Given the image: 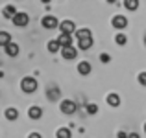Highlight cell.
Masks as SVG:
<instances>
[{
	"label": "cell",
	"mask_w": 146,
	"mask_h": 138,
	"mask_svg": "<svg viewBox=\"0 0 146 138\" xmlns=\"http://www.w3.org/2000/svg\"><path fill=\"white\" fill-rule=\"evenodd\" d=\"M57 18L56 17H52V15H48V17H44L43 18V26L44 28H48V30H54V28H57Z\"/></svg>",
	"instance_id": "obj_6"
},
{
	"label": "cell",
	"mask_w": 146,
	"mask_h": 138,
	"mask_svg": "<svg viewBox=\"0 0 146 138\" xmlns=\"http://www.w3.org/2000/svg\"><path fill=\"white\" fill-rule=\"evenodd\" d=\"M57 43L61 44V48H68V46H72V35H65V33H61V35L57 37Z\"/></svg>",
	"instance_id": "obj_8"
},
{
	"label": "cell",
	"mask_w": 146,
	"mask_h": 138,
	"mask_svg": "<svg viewBox=\"0 0 146 138\" xmlns=\"http://www.w3.org/2000/svg\"><path fill=\"white\" fill-rule=\"evenodd\" d=\"M139 83L146 87V72H143V74H139Z\"/></svg>",
	"instance_id": "obj_23"
},
{
	"label": "cell",
	"mask_w": 146,
	"mask_h": 138,
	"mask_svg": "<svg viewBox=\"0 0 146 138\" xmlns=\"http://www.w3.org/2000/svg\"><path fill=\"white\" fill-rule=\"evenodd\" d=\"M91 37V32L87 28H83V30H78V32H76V39L78 41H83V39H89Z\"/></svg>",
	"instance_id": "obj_13"
},
{
	"label": "cell",
	"mask_w": 146,
	"mask_h": 138,
	"mask_svg": "<svg viewBox=\"0 0 146 138\" xmlns=\"http://www.w3.org/2000/svg\"><path fill=\"white\" fill-rule=\"evenodd\" d=\"M78 72L82 76H87L91 72V63H87V61H82V63L78 64Z\"/></svg>",
	"instance_id": "obj_10"
},
{
	"label": "cell",
	"mask_w": 146,
	"mask_h": 138,
	"mask_svg": "<svg viewBox=\"0 0 146 138\" xmlns=\"http://www.w3.org/2000/svg\"><path fill=\"white\" fill-rule=\"evenodd\" d=\"M21 89L26 92V94H32V92L37 90V79L33 78H24L21 81Z\"/></svg>",
	"instance_id": "obj_1"
},
{
	"label": "cell",
	"mask_w": 146,
	"mask_h": 138,
	"mask_svg": "<svg viewBox=\"0 0 146 138\" xmlns=\"http://www.w3.org/2000/svg\"><path fill=\"white\" fill-rule=\"evenodd\" d=\"M61 110L65 114H72L76 110V103L70 101V99H65V101H61Z\"/></svg>",
	"instance_id": "obj_3"
},
{
	"label": "cell",
	"mask_w": 146,
	"mask_h": 138,
	"mask_svg": "<svg viewBox=\"0 0 146 138\" xmlns=\"http://www.w3.org/2000/svg\"><path fill=\"white\" fill-rule=\"evenodd\" d=\"M59 28H61V32H63L65 35H72V33H74V22L72 20H63L59 24Z\"/></svg>",
	"instance_id": "obj_2"
},
{
	"label": "cell",
	"mask_w": 146,
	"mask_h": 138,
	"mask_svg": "<svg viewBox=\"0 0 146 138\" xmlns=\"http://www.w3.org/2000/svg\"><path fill=\"white\" fill-rule=\"evenodd\" d=\"M4 50H6V53H7V55H11V57H15V55H17V53H19V46L15 44V43L7 44V46H6V48H4Z\"/></svg>",
	"instance_id": "obj_12"
},
{
	"label": "cell",
	"mask_w": 146,
	"mask_h": 138,
	"mask_svg": "<svg viewBox=\"0 0 146 138\" xmlns=\"http://www.w3.org/2000/svg\"><path fill=\"white\" fill-rule=\"evenodd\" d=\"M41 114H43V110H41L39 107H32V109H28V116L32 118V120H39Z\"/></svg>",
	"instance_id": "obj_11"
},
{
	"label": "cell",
	"mask_w": 146,
	"mask_h": 138,
	"mask_svg": "<svg viewBox=\"0 0 146 138\" xmlns=\"http://www.w3.org/2000/svg\"><path fill=\"white\" fill-rule=\"evenodd\" d=\"M17 116H19L17 109H7L6 110V118H7V120H17Z\"/></svg>",
	"instance_id": "obj_20"
},
{
	"label": "cell",
	"mask_w": 146,
	"mask_h": 138,
	"mask_svg": "<svg viewBox=\"0 0 146 138\" xmlns=\"http://www.w3.org/2000/svg\"><path fill=\"white\" fill-rule=\"evenodd\" d=\"M28 20H30V17L26 13H17V17L13 18V24L15 26H26V24H28Z\"/></svg>",
	"instance_id": "obj_7"
},
{
	"label": "cell",
	"mask_w": 146,
	"mask_h": 138,
	"mask_svg": "<svg viewBox=\"0 0 146 138\" xmlns=\"http://www.w3.org/2000/svg\"><path fill=\"white\" fill-rule=\"evenodd\" d=\"M129 138H139V135H137V133H131V135H129Z\"/></svg>",
	"instance_id": "obj_27"
},
{
	"label": "cell",
	"mask_w": 146,
	"mask_h": 138,
	"mask_svg": "<svg viewBox=\"0 0 146 138\" xmlns=\"http://www.w3.org/2000/svg\"><path fill=\"white\" fill-rule=\"evenodd\" d=\"M28 138H41V135H39V133H32Z\"/></svg>",
	"instance_id": "obj_25"
},
{
	"label": "cell",
	"mask_w": 146,
	"mask_h": 138,
	"mask_svg": "<svg viewBox=\"0 0 146 138\" xmlns=\"http://www.w3.org/2000/svg\"><path fill=\"white\" fill-rule=\"evenodd\" d=\"M144 133H146V124H144Z\"/></svg>",
	"instance_id": "obj_28"
},
{
	"label": "cell",
	"mask_w": 146,
	"mask_h": 138,
	"mask_svg": "<svg viewBox=\"0 0 146 138\" xmlns=\"http://www.w3.org/2000/svg\"><path fill=\"white\" fill-rule=\"evenodd\" d=\"M98 110V107L94 105V103H91V105H87V112H91V114H94Z\"/></svg>",
	"instance_id": "obj_22"
},
{
	"label": "cell",
	"mask_w": 146,
	"mask_h": 138,
	"mask_svg": "<svg viewBox=\"0 0 146 138\" xmlns=\"http://www.w3.org/2000/svg\"><path fill=\"white\" fill-rule=\"evenodd\" d=\"M2 15L13 20V18L17 17V9H15V6H6V7H4V11H2Z\"/></svg>",
	"instance_id": "obj_9"
},
{
	"label": "cell",
	"mask_w": 146,
	"mask_h": 138,
	"mask_svg": "<svg viewBox=\"0 0 146 138\" xmlns=\"http://www.w3.org/2000/svg\"><path fill=\"white\" fill-rule=\"evenodd\" d=\"M57 138H70V129H67V127H61V129H57Z\"/></svg>",
	"instance_id": "obj_17"
},
{
	"label": "cell",
	"mask_w": 146,
	"mask_h": 138,
	"mask_svg": "<svg viewBox=\"0 0 146 138\" xmlns=\"http://www.w3.org/2000/svg\"><path fill=\"white\" fill-rule=\"evenodd\" d=\"M124 6L128 7L129 11H135L137 7H139V2H137V0H124Z\"/></svg>",
	"instance_id": "obj_18"
},
{
	"label": "cell",
	"mask_w": 146,
	"mask_h": 138,
	"mask_svg": "<svg viewBox=\"0 0 146 138\" xmlns=\"http://www.w3.org/2000/svg\"><path fill=\"white\" fill-rule=\"evenodd\" d=\"M100 61H102V63H107V61H109V55H107V53H102V55H100Z\"/></svg>",
	"instance_id": "obj_24"
},
{
	"label": "cell",
	"mask_w": 146,
	"mask_h": 138,
	"mask_svg": "<svg viewBox=\"0 0 146 138\" xmlns=\"http://www.w3.org/2000/svg\"><path fill=\"white\" fill-rule=\"evenodd\" d=\"M107 103H109L111 107H118L120 105V98H118L117 94H109L107 96Z\"/></svg>",
	"instance_id": "obj_14"
},
{
	"label": "cell",
	"mask_w": 146,
	"mask_h": 138,
	"mask_svg": "<svg viewBox=\"0 0 146 138\" xmlns=\"http://www.w3.org/2000/svg\"><path fill=\"white\" fill-rule=\"evenodd\" d=\"M128 26V20H126V17H122V15H117V17H113V28L117 30H122Z\"/></svg>",
	"instance_id": "obj_5"
},
{
	"label": "cell",
	"mask_w": 146,
	"mask_h": 138,
	"mask_svg": "<svg viewBox=\"0 0 146 138\" xmlns=\"http://www.w3.org/2000/svg\"><path fill=\"white\" fill-rule=\"evenodd\" d=\"M115 43H117V44H120V46H124L126 43H128V37H126L124 33H118V35L115 37Z\"/></svg>",
	"instance_id": "obj_21"
},
{
	"label": "cell",
	"mask_w": 146,
	"mask_h": 138,
	"mask_svg": "<svg viewBox=\"0 0 146 138\" xmlns=\"http://www.w3.org/2000/svg\"><path fill=\"white\" fill-rule=\"evenodd\" d=\"M61 55L65 57V59H76V55H78V50L74 48V46H68V48H63L61 50Z\"/></svg>",
	"instance_id": "obj_4"
},
{
	"label": "cell",
	"mask_w": 146,
	"mask_h": 138,
	"mask_svg": "<svg viewBox=\"0 0 146 138\" xmlns=\"http://www.w3.org/2000/svg\"><path fill=\"white\" fill-rule=\"evenodd\" d=\"M0 44H2L4 48H6L7 44H11V37H9V33H7V32H2V33H0Z\"/></svg>",
	"instance_id": "obj_15"
},
{
	"label": "cell",
	"mask_w": 146,
	"mask_h": 138,
	"mask_svg": "<svg viewBox=\"0 0 146 138\" xmlns=\"http://www.w3.org/2000/svg\"><path fill=\"white\" fill-rule=\"evenodd\" d=\"M91 46H93V37H89V39H83V41H80V48H82V50H89Z\"/></svg>",
	"instance_id": "obj_19"
},
{
	"label": "cell",
	"mask_w": 146,
	"mask_h": 138,
	"mask_svg": "<svg viewBox=\"0 0 146 138\" xmlns=\"http://www.w3.org/2000/svg\"><path fill=\"white\" fill-rule=\"evenodd\" d=\"M118 138H129V136L126 135V133H122V131H120V133H118Z\"/></svg>",
	"instance_id": "obj_26"
},
{
	"label": "cell",
	"mask_w": 146,
	"mask_h": 138,
	"mask_svg": "<svg viewBox=\"0 0 146 138\" xmlns=\"http://www.w3.org/2000/svg\"><path fill=\"white\" fill-rule=\"evenodd\" d=\"M48 50L52 53H56V52H59V50H63V48H61V44L57 43V39H56V41H50L48 43Z\"/></svg>",
	"instance_id": "obj_16"
}]
</instances>
